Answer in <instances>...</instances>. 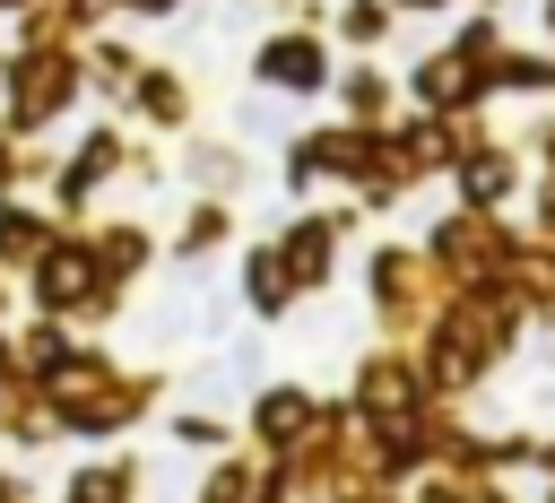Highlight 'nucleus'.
Listing matches in <instances>:
<instances>
[{
    "label": "nucleus",
    "mask_w": 555,
    "mask_h": 503,
    "mask_svg": "<svg viewBox=\"0 0 555 503\" xmlns=\"http://www.w3.org/2000/svg\"><path fill=\"white\" fill-rule=\"evenodd\" d=\"M269 78H321V52H304V43H278V52H269Z\"/></svg>",
    "instance_id": "obj_1"
}]
</instances>
